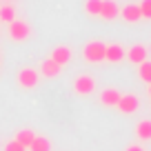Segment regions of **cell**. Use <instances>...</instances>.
Segmentation results:
<instances>
[{
    "label": "cell",
    "mask_w": 151,
    "mask_h": 151,
    "mask_svg": "<svg viewBox=\"0 0 151 151\" xmlns=\"http://www.w3.org/2000/svg\"><path fill=\"white\" fill-rule=\"evenodd\" d=\"M138 76H140V80L151 85V60H145V62L138 65Z\"/></svg>",
    "instance_id": "18"
},
{
    "label": "cell",
    "mask_w": 151,
    "mask_h": 151,
    "mask_svg": "<svg viewBox=\"0 0 151 151\" xmlns=\"http://www.w3.org/2000/svg\"><path fill=\"white\" fill-rule=\"evenodd\" d=\"M127 151H142V147L140 145H131V147H127Z\"/></svg>",
    "instance_id": "21"
},
{
    "label": "cell",
    "mask_w": 151,
    "mask_h": 151,
    "mask_svg": "<svg viewBox=\"0 0 151 151\" xmlns=\"http://www.w3.org/2000/svg\"><path fill=\"white\" fill-rule=\"evenodd\" d=\"M29 151H51V142L45 136H36L33 142L29 145Z\"/></svg>",
    "instance_id": "14"
},
{
    "label": "cell",
    "mask_w": 151,
    "mask_h": 151,
    "mask_svg": "<svg viewBox=\"0 0 151 151\" xmlns=\"http://www.w3.org/2000/svg\"><path fill=\"white\" fill-rule=\"evenodd\" d=\"M5 151H27V149H24L22 145H18L16 140H9V142L5 145Z\"/></svg>",
    "instance_id": "20"
},
{
    "label": "cell",
    "mask_w": 151,
    "mask_h": 151,
    "mask_svg": "<svg viewBox=\"0 0 151 151\" xmlns=\"http://www.w3.org/2000/svg\"><path fill=\"white\" fill-rule=\"evenodd\" d=\"M120 16H122L124 22H138V20H142V14H140V7L138 5H127L120 9Z\"/></svg>",
    "instance_id": "9"
},
{
    "label": "cell",
    "mask_w": 151,
    "mask_h": 151,
    "mask_svg": "<svg viewBox=\"0 0 151 151\" xmlns=\"http://www.w3.org/2000/svg\"><path fill=\"white\" fill-rule=\"evenodd\" d=\"M60 69H62V67L56 65L51 58H45V60L40 62V73H42L45 78H56V76L60 73Z\"/></svg>",
    "instance_id": "11"
},
{
    "label": "cell",
    "mask_w": 151,
    "mask_h": 151,
    "mask_svg": "<svg viewBox=\"0 0 151 151\" xmlns=\"http://www.w3.org/2000/svg\"><path fill=\"white\" fill-rule=\"evenodd\" d=\"M104 49H107V45L100 42V40H91V42L85 45V49H82V56H85L87 62H102L104 60Z\"/></svg>",
    "instance_id": "1"
},
{
    "label": "cell",
    "mask_w": 151,
    "mask_h": 151,
    "mask_svg": "<svg viewBox=\"0 0 151 151\" xmlns=\"http://www.w3.org/2000/svg\"><path fill=\"white\" fill-rule=\"evenodd\" d=\"M147 56H149V51H147L145 45H133L129 51H124V58H129V62H133V65H140V62H145Z\"/></svg>",
    "instance_id": "6"
},
{
    "label": "cell",
    "mask_w": 151,
    "mask_h": 151,
    "mask_svg": "<svg viewBox=\"0 0 151 151\" xmlns=\"http://www.w3.org/2000/svg\"><path fill=\"white\" fill-rule=\"evenodd\" d=\"M122 58H124L122 45H107V49H104V60H109V62H120Z\"/></svg>",
    "instance_id": "12"
},
{
    "label": "cell",
    "mask_w": 151,
    "mask_h": 151,
    "mask_svg": "<svg viewBox=\"0 0 151 151\" xmlns=\"http://www.w3.org/2000/svg\"><path fill=\"white\" fill-rule=\"evenodd\" d=\"M149 96H151V85H149Z\"/></svg>",
    "instance_id": "22"
},
{
    "label": "cell",
    "mask_w": 151,
    "mask_h": 151,
    "mask_svg": "<svg viewBox=\"0 0 151 151\" xmlns=\"http://www.w3.org/2000/svg\"><path fill=\"white\" fill-rule=\"evenodd\" d=\"M51 60L56 62V65H60V67L69 65V60H71V49L67 47V45H58V47L51 51Z\"/></svg>",
    "instance_id": "7"
},
{
    "label": "cell",
    "mask_w": 151,
    "mask_h": 151,
    "mask_svg": "<svg viewBox=\"0 0 151 151\" xmlns=\"http://www.w3.org/2000/svg\"><path fill=\"white\" fill-rule=\"evenodd\" d=\"M140 14H142V18H147V20H151V0H142L140 5Z\"/></svg>",
    "instance_id": "19"
},
{
    "label": "cell",
    "mask_w": 151,
    "mask_h": 151,
    "mask_svg": "<svg viewBox=\"0 0 151 151\" xmlns=\"http://www.w3.org/2000/svg\"><path fill=\"white\" fill-rule=\"evenodd\" d=\"M33 138H36V133H33L31 129H20V131L16 133V138H14V140L18 142V145H22L24 149H29V145L33 142Z\"/></svg>",
    "instance_id": "13"
},
{
    "label": "cell",
    "mask_w": 151,
    "mask_h": 151,
    "mask_svg": "<svg viewBox=\"0 0 151 151\" xmlns=\"http://www.w3.org/2000/svg\"><path fill=\"white\" fill-rule=\"evenodd\" d=\"M120 91L118 89H111V87H109V89H104V91H100V102L104 104V107H116V104H118V100H120Z\"/></svg>",
    "instance_id": "10"
},
{
    "label": "cell",
    "mask_w": 151,
    "mask_h": 151,
    "mask_svg": "<svg viewBox=\"0 0 151 151\" xmlns=\"http://www.w3.org/2000/svg\"><path fill=\"white\" fill-rule=\"evenodd\" d=\"M14 20H16V9H14V5H2V7H0V22L9 24V22H14Z\"/></svg>",
    "instance_id": "16"
},
{
    "label": "cell",
    "mask_w": 151,
    "mask_h": 151,
    "mask_svg": "<svg viewBox=\"0 0 151 151\" xmlns=\"http://www.w3.org/2000/svg\"><path fill=\"white\" fill-rule=\"evenodd\" d=\"M73 91L78 96H89L96 91V80H93V76L89 73H80L78 78L73 80Z\"/></svg>",
    "instance_id": "3"
},
{
    "label": "cell",
    "mask_w": 151,
    "mask_h": 151,
    "mask_svg": "<svg viewBox=\"0 0 151 151\" xmlns=\"http://www.w3.org/2000/svg\"><path fill=\"white\" fill-rule=\"evenodd\" d=\"M100 9H102V0H85V11L93 18H100Z\"/></svg>",
    "instance_id": "17"
},
{
    "label": "cell",
    "mask_w": 151,
    "mask_h": 151,
    "mask_svg": "<svg viewBox=\"0 0 151 151\" xmlns=\"http://www.w3.org/2000/svg\"><path fill=\"white\" fill-rule=\"evenodd\" d=\"M120 16V7L113 0H102V9H100V18L102 20H116Z\"/></svg>",
    "instance_id": "8"
},
{
    "label": "cell",
    "mask_w": 151,
    "mask_h": 151,
    "mask_svg": "<svg viewBox=\"0 0 151 151\" xmlns=\"http://www.w3.org/2000/svg\"><path fill=\"white\" fill-rule=\"evenodd\" d=\"M29 36H31V27H29L24 20H14V22H9V38L14 42H24Z\"/></svg>",
    "instance_id": "2"
},
{
    "label": "cell",
    "mask_w": 151,
    "mask_h": 151,
    "mask_svg": "<svg viewBox=\"0 0 151 151\" xmlns=\"http://www.w3.org/2000/svg\"><path fill=\"white\" fill-rule=\"evenodd\" d=\"M116 107H118L122 113H133V111H138V109H140V98H138V96H133V93L120 96V100H118V104H116Z\"/></svg>",
    "instance_id": "5"
},
{
    "label": "cell",
    "mask_w": 151,
    "mask_h": 151,
    "mask_svg": "<svg viewBox=\"0 0 151 151\" xmlns=\"http://www.w3.org/2000/svg\"><path fill=\"white\" fill-rule=\"evenodd\" d=\"M136 136L140 140H151V120H140L136 124Z\"/></svg>",
    "instance_id": "15"
},
{
    "label": "cell",
    "mask_w": 151,
    "mask_h": 151,
    "mask_svg": "<svg viewBox=\"0 0 151 151\" xmlns=\"http://www.w3.org/2000/svg\"><path fill=\"white\" fill-rule=\"evenodd\" d=\"M38 80H40V73H38L36 69H31V67H24V69L18 71V85L22 87V89H33V87H38Z\"/></svg>",
    "instance_id": "4"
}]
</instances>
